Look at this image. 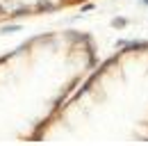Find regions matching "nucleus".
Returning <instances> with one entry per match:
<instances>
[{
    "label": "nucleus",
    "instance_id": "1",
    "mask_svg": "<svg viewBox=\"0 0 148 146\" xmlns=\"http://www.w3.org/2000/svg\"><path fill=\"white\" fill-rule=\"evenodd\" d=\"M114 30H123V28H128V18H121V16H116L114 21L110 23Z\"/></svg>",
    "mask_w": 148,
    "mask_h": 146
},
{
    "label": "nucleus",
    "instance_id": "2",
    "mask_svg": "<svg viewBox=\"0 0 148 146\" xmlns=\"http://www.w3.org/2000/svg\"><path fill=\"white\" fill-rule=\"evenodd\" d=\"M18 30H23V25H5L0 32H2V34H7V32H18Z\"/></svg>",
    "mask_w": 148,
    "mask_h": 146
}]
</instances>
